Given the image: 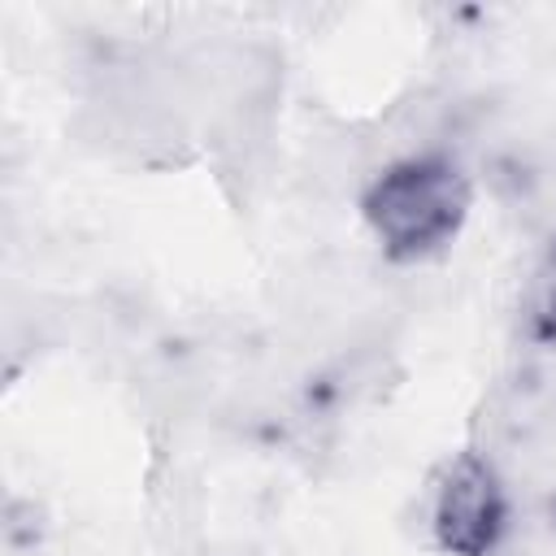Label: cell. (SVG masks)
I'll use <instances>...</instances> for the list:
<instances>
[{"mask_svg":"<svg viewBox=\"0 0 556 556\" xmlns=\"http://www.w3.org/2000/svg\"><path fill=\"white\" fill-rule=\"evenodd\" d=\"M473 182L447 152H408L361 191V222L391 265H421L452 248L469 222Z\"/></svg>","mask_w":556,"mask_h":556,"instance_id":"obj_1","label":"cell"},{"mask_svg":"<svg viewBox=\"0 0 556 556\" xmlns=\"http://www.w3.org/2000/svg\"><path fill=\"white\" fill-rule=\"evenodd\" d=\"M508 530V495L495 465L478 447H460L439 482L430 504V534L447 556H495Z\"/></svg>","mask_w":556,"mask_h":556,"instance_id":"obj_2","label":"cell"},{"mask_svg":"<svg viewBox=\"0 0 556 556\" xmlns=\"http://www.w3.org/2000/svg\"><path fill=\"white\" fill-rule=\"evenodd\" d=\"M517 321H521V339L530 348L556 352V239L547 243V252L539 256V265L530 269L526 287H521Z\"/></svg>","mask_w":556,"mask_h":556,"instance_id":"obj_3","label":"cell"},{"mask_svg":"<svg viewBox=\"0 0 556 556\" xmlns=\"http://www.w3.org/2000/svg\"><path fill=\"white\" fill-rule=\"evenodd\" d=\"M552 517H556V500H552Z\"/></svg>","mask_w":556,"mask_h":556,"instance_id":"obj_4","label":"cell"}]
</instances>
